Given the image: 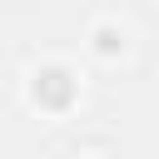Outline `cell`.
Listing matches in <instances>:
<instances>
[{
  "label": "cell",
  "instance_id": "1",
  "mask_svg": "<svg viewBox=\"0 0 159 159\" xmlns=\"http://www.w3.org/2000/svg\"><path fill=\"white\" fill-rule=\"evenodd\" d=\"M50 99V104H65V94H70V75L65 70H45L40 75V84H35V99Z\"/></svg>",
  "mask_w": 159,
  "mask_h": 159
}]
</instances>
